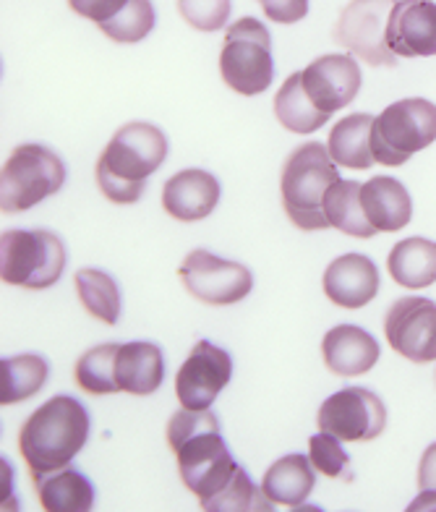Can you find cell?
Masks as SVG:
<instances>
[{
    "instance_id": "cell-13",
    "label": "cell",
    "mask_w": 436,
    "mask_h": 512,
    "mask_svg": "<svg viewBox=\"0 0 436 512\" xmlns=\"http://www.w3.org/2000/svg\"><path fill=\"white\" fill-rule=\"evenodd\" d=\"M233 379V358L209 340H199L175 377V395L183 408L207 411Z\"/></svg>"
},
{
    "instance_id": "cell-1",
    "label": "cell",
    "mask_w": 436,
    "mask_h": 512,
    "mask_svg": "<svg viewBox=\"0 0 436 512\" xmlns=\"http://www.w3.org/2000/svg\"><path fill=\"white\" fill-rule=\"evenodd\" d=\"M168 445L178 460V473L188 492H194L207 510L241 471L230 455L212 411L181 408L168 421Z\"/></svg>"
},
{
    "instance_id": "cell-7",
    "label": "cell",
    "mask_w": 436,
    "mask_h": 512,
    "mask_svg": "<svg viewBox=\"0 0 436 512\" xmlns=\"http://www.w3.org/2000/svg\"><path fill=\"white\" fill-rule=\"evenodd\" d=\"M68 254L50 230H6L0 236L3 283L27 290H45L61 280Z\"/></svg>"
},
{
    "instance_id": "cell-27",
    "label": "cell",
    "mask_w": 436,
    "mask_h": 512,
    "mask_svg": "<svg viewBox=\"0 0 436 512\" xmlns=\"http://www.w3.org/2000/svg\"><path fill=\"white\" fill-rule=\"evenodd\" d=\"M324 212L332 228L343 230L345 236L353 238H371L376 236V230L366 220L361 204V183L356 181H340L329 189L327 199H324Z\"/></svg>"
},
{
    "instance_id": "cell-15",
    "label": "cell",
    "mask_w": 436,
    "mask_h": 512,
    "mask_svg": "<svg viewBox=\"0 0 436 512\" xmlns=\"http://www.w3.org/2000/svg\"><path fill=\"white\" fill-rule=\"evenodd\" d=\"M387 48L397 58L436 55V3L434 0H397L387 21Z\"/></svg>"
},
{
    "instance_id": "cell-31",
    "label": "cell",
    "mask_w": 436,
    "mask_h": 512,
    "mask_svg": "<svg viewBox=\"0 0 436 512\" xmlns=\"http://www.w3.org/2000/svg\"><path fill=\"white\" fill-rule=\"evenodd\" d=\"M178 11L199 32H217L230 19V0H178Z\"/></svg>"
},
{
    "instance_id": "cell-2",
    "label": "cell",
    "mask_w": 436,
    "mask_h": 512,
    "mask_svg": "<svg viewBox=\"0 0 436 512\" xmlns=\"http://www.w3.org/2000/svg\"><path fill=\"white\" fill-rule=\"evenodd\" d=\"M89 432V411L71 395H55L40 405L19 434L21 458L27 460L32 481L68 468L89 442Z\"/></svg>"
},
{
    "instance_id": "cell-12",
    "label": "cell",
    "mask_w": 436,
    "mask_h": 512,
    "mask_svg": "<svg viewBox=\"0 0 436 512\" xmlns=\"http://www.w3.org/2000/svg\"><path fill=\"white\" fill-rule=\"evenodd\" d=\"M384 335L395 353L413 364L436 361V304L429 298L405 296L384 317Z\"/></svg>"
},
{
    "instance_id": "cell-26",
    "label": "cell",
    "mask_w": 436,
    "mask_h": 512,
    "mask_svg": "<svg viewBox=\"0 0 436 512\" xmlns=\"http://www.w3.org/2000/svg\"><path fill=\"white\" fill-rule=\"evenodd\" d=\"M275 115L280 126H285L293 134H314V131L329 123V115L316 110L309 97H306V92H303L301 71L290 74L280 87V92H277Z\"/></svg>"
},
{
    "instance_id": "cell-29",
    "label": "cell",
    "mask_w": 436,
    "mask_h": 512,
    "mask_svg": "<svg viewBox=\"0 0 436 512\" xmlns=\"http://www.w3.org/2000/svg\"><path fill=\"white\" fill-rule=\"evenodd\" d=\"M118 351H121V343H102L76 361L74 374L81 390L89 392V395H113V392H121L118 371H115Z\"/></svg>"
},
{
    "instance_id": "cell-6",
    "label": "cell",
    "mask_w": 436,
    "mask_h": 512,
    "mask_svg": "<svg viewBox=\"0 0 436 512\" xmlns=\"http://www.w3.org/2000/svg\"><path fill=\"white\" fill-rule=\"evenodd\" d=\"M66 183V165L42 144L16 147L0 170V209L19 215L58 194Z\"/></svg>"
},
{
    "instance_id": "cell-4",
    "label": "cell",
    "mask_w": 436,
    "mask_h": 512,
    "mask_svg": "<svg viewBox=\"0 0 436 512\" xmlns=\"http://www.w3.org/2000/svg\"><path fill=\"white\" fill-rule=\"evenodd\" d=\"M337 181H340V170L324 144L309 142L293 149L282 165L280 178L282 207L290 223L309 233L332 228L324 212V199Z\"/></svg>"
},
{
    "instance_id": "cell-21",
    "label": "cell",
    "mask_w": 436,
    "mask_h": 512,
    "mask_svg": "<svg viewBox=\"0 0 436 512\" xmlns=\"http://www.w3.org/2000/svg\"><path fill=\"white\" fill-rule=\"evenodd\" d=\"M316 486V468L311 458L293 452L277 460L262 479V492L269 502L285 507H301Z\"/></svg>"
},
{
    "instance_id": "cell-16",
    "label": "cell",
    "mask_w": 436,
    "mask_h": 512,
    "mask_svg": "<svg viewBox=\"0 0 436 512\" xmlns=\"http://www.w3.org/2000/svg\"><path fill=\"white\" fill-rule=\"evenodd\" d=\"M322 285L332 304L356 311L374 301L382 288V277L369 256L345 254L329 264Z\"/></svg>"
},
{
    "instance_id": "cell-18",
    "label": "cell",
    "mask_w": 436,
    "mask_h": 512,
    "mask_svg": "<svg viewBox=\"0 0 436 512\" xmlns=\"http://www.w3.org/2000/svg\"><path fill=\"white\" fill-rule=\"evenodd\" d=\"M322 356L327 369L337 377H361L374 369L382 351L366 330L356 324H340L324 335Z\"/></svg>"
},
{
    "instance_id": "cell-5",
    "label": "cell",
    "mask_w": 436,
    "mask_h": 512,
    "mask_svg": "<svg viewBox=\"0 0 436 512\" xmlns=\"http://www.w3.org/2000/svg\"><path fill=\"white\" fill-rule=\"evenodd\" d=\"M436 142V105L423 97L392 102L374 118L371 155L387 168H400Z\"/></svg>"
},
{
    "instance_id": "cell-20",
    "label": "cell",
    "mask_w": 436,
    "mask_h": 512,
    "mask_svg": "<svg viewBox=\"0 0 436 512\" xmlns=\"http://www.w3.org/2000/svg\"><path fill=\"white\" fill-rule=\"evenodd\" d=\"M118 384L121 392L144 398L162 387L165 379V358L155 343H121L118 351Z\"/></svg>"
},
{
    "instance_id": "cell-10",
    "label": "cell",
    "mask_w": 436,
    "mask_h": 512,
    "mask_svg": "<svg viewBox=\"0 0 436 512\" xmlns=\"http://www.w3.org/2000/svg\"><path fill=\"white\" fill-rule=\"evenodd\" d=\"M178 277L196 301L209 306H233L254 290V275L249 267L220 259L204 249L191 251L183 259Z\"/></svg>"
},
{
    "instance_id": "cell-14",
    "label": "cell",
    "mask_w": 436,
    "mask_h": 512,
    "mask_svg": "<svg viewBox=\"0 0 436 512\" xmlns=\"http://www.w3.org/2000/svg\"><path fill=\"white\" fill-rule=\"evenodd\" d=\"M301 81L311 105L332 118L337 110L348 108L350 102L356 100L363 76L356 58L332 53L316 58L314 63H309V68H303Z\"/></svg>"
},
{
    "instance_id": "cell-23",
    "label": "cell",
    "mask_w": 436,
    "mask_h": 512,
    "mask_svg": "<svg viewBox=\"0 0 436 512\" xmlns=\"http://www.w3.org/2000/svg\"><path fill=\"white\" fill-rule=\"evenodd\" d=\"M371 126L374 115L353 113L345 115L329 134V157L337 162V168L350 170H369L374 165L371 155Z\"/></svg>"
},
{
    "instance_id": "cell-24",
    "label": "cell",
    "mask_w": 436,
    "mask_h": 512,
    "mask_svg": "<svg viewBox=\"0 0 436 512\" xmlns=\"http://www.w3.org/2000/svg\"><path fill=\"white\" fill-rule=\"evenodd\" d=\"M42 510L47 512H89L94 507V486L84 473L71 465L61 471L47 473L34 481Z\"/></svg>"
},
{
    "instance_id": "cell-32",
    "label": "cell",
    "mask_w": 436,
    "mask_h": 512,
    "mask_svg": "<svg viewBox=\"0 0 436 512\" xmlns=\"http://www.w3.org/2000/svg\"><path fill=\"white\" fill-rule=\"evenodd\" d=\"M128 3H131V0H68V6H71L74 14L94 21L100 29L105 27V24H110L113 19H118V16L126 11Z\"/></svg>"
},
{
    "instance_id": "cell-30",
    "label": "cell",
    "mask_w": 436,
    "mask_h": 512,
    "mask_svg": "<svg viewBox=\"0 0 436 512\" xmlns=\"http://www.w3.org/2000/svg\"><path fill=\"white\" fill-rule=\"evenodd\" d=\"M309 458L314 468L329 479L353 481V471H350V455L343 450V442L332 434L322 432L309 439Z\"/></svg>"
},
{
    "instance_id": "cell-19",
    "label": "cell",
    "mask_w": 436,
    "mask_h": 512,
    "mask_svg": "<svg viewBox=\"0 0 436 512\" xmlns=\"http://www.w3.org/2000/svg\"><path fill=\"white\" fill-rule=\"evenodd\" d=\"M361 204L366 220L376 233H397L413 217V202H410L408 189L392 176H376L363 183Z\"/></svg>"
},
{
    "instance_id": "cell-9",
    "label": "cell",
    "mask_w": 436,
    "mask_h": 512,
    "mask_svg": "<svg viewBox=\"0 0 436 512\" xmlns=\"http://www.w3.org/2000/svg\"><path fill=\"white\" fill-rule=\"evenodd\" d=\"M395 3L397 0H350L332 29L337 45L369 66H397V55L387 48V21Z\"/></svg>"
},
{
    "instance_id": "cell-11",
    "label": "cell",
    "mask_w": 436,
    "mask_h": 512,
    "mask_svg": "<svg viewBox=\"0 0 436 512\" xmlns=\"http://www.w3.org/2000/svg\"><path fill=\"white\" fill-rule=\"evenodd\" d=\"M316 424L340 442H371L387 429V408L371 390L345 387L324 400Z\"/></svg>"
},
{
    "instance_id": "cell-8",
    "label": "cell",
    "mask_w": 436,
    "mask_h": 512,
    "mask_svg": "<svg viewBox=\"0 0 436 512\" xmlns=\"http://www.w3.org/2000/svg\"><path fill=\"white\" fill-rule=\"evenodd\" d=\"M222 81L243 97L267 92L275 81L272 37L262 21L243 16L225 32L220 53Z\"/></svg>"
},
{
    "instance_id": "cell-22",
    "label": "cell",
    "mask_w": 436,
    "mask_h": 512,
    "mask_svg": "<svg viewBox=\"0 0 436 512\" xmlns=\"http://www.w3.org/2000/svg\"><path fill=\"white\" fill-rule=\"evenodd\" d=\"M387 270L397 285L408 290H423L436 283V243L413 236L395 243L387 259Z\"/></svg>"
},
{
    "instance_id": "cell-17",
    "label": "cell",
    "mask_w": 436,
    "mask_h": 512,
    "mask_svg": "<svg viewBox=\"0 0 436 512\" xmlns=\"http://www.w3.org/2000/svg\"><path fill=\"white\" fill-rule=\"evenodd\" d=\"M220 181L202 168L175 173L162 189V207L181 223H199L220 204Z\"/></svg>"
},
{
    "instance_id": "cell-35",
    "label": "cell",
    "mask_w": 436,
    "mask_h": 512,
    "mask_svg": "<svg viewBox=\"0 0 436 512\" xmlns=\"http://www.w3.org/2000/svg\"><path fill=\"white\" fill-rule=\"evenodd\" d=\"M434 379H436V374H434Z\"/></svg>"
},
{
    "instance_id": "cell-25",
    "label": "cell",
    "mask_w": 436,
    "mask_h": 512,
    "mask_svg": "<svg viewBox=\"0 0 436 512\" xmlns=\"http://www.w3.org/2000/svg\"><path fill=\"white\" fill-rule=\"evenodd\" d=\"M50 364L42 356H14L0 361V403L14 405L34 398L47 384Z\"/></svg>"
},
{
    "instance_id": "cell-3",
    "label": "cell",
    "mask_w": 436,
    "mask_h": 512,
    "mask_svg": "<svg viewBox=\"0 0 436 512\" xmlns=\"http://www.w3.org/2000/svg\"><path fill=\"white\" fill-rule=\"evenodd\" d=\"M168 157V136L152 123H126L115 131L97 160V186L115 204L139 202L147 178L155 176Z\"/></svg>"
},
{
    "instance_id": "cell-28",
    "label": "cell",
    "mask_w": 436,
    "mask_h": 512,
    "mask_svg": "<svg viewBox=\"0 0 436 512\" xmlns=\"http://www.w3.org/2000/svg\"><path fill=\"white\" fill-rule=\"evenodd\" d=\"M76 293L84 309L105 324H118L121 319V290L108 272L79 270L74 277Z\"/></svg>"
},
{
    "instance_id": "cell-33",
    "label": "cell",
    "mask_w": 436,
    "mask_h": 512,
    "mask_svg": "<svg viewBox=\"0 0 436 512\" xmlns=\"http://www.w3.org/2000/svg\"><path fill=\"white\" fill-rule=\"evenodd\" d=\"M259 6L275 24H298L309 14V0H259Z\"/></svg>"
},
{
    "instance_id": "cell-34",
    "label": "cell",
    "mask_w": 436,
    "mask_h": 512,
    "mask_svg": "<svg viewBox=\"0 0 436 512\" xmlns=\"http://www.w3.org/2000/svg\"><path fill=\"white\" fill-rule=\"evenodd\" d=\"M418 486L421 492L436 494V442L423 450L421 463H418Z\"/></svg>"
}]
</instances>
